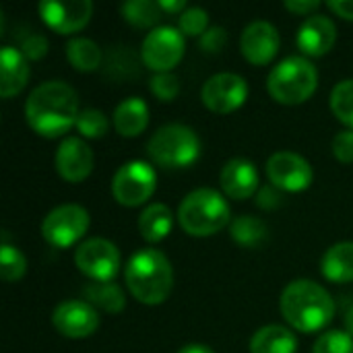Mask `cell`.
Returning <instances> with one entry per match:
<instances>
[{
  "mask_svg": "<svg viewBox=\"0 0 353 353\" xmlns=\"http://www.w3.org/2000/svg\"><path fill=\"white\" fill-rule=\"evenodd\" d=\"M298 339L283 325L261 327L250 339V353H296Z\"/></svg>",
  "mask_w": 353,
  "mask_h": 353,
  "instance_id": "obj_21",
  "label": "cell"
},
{
  "mask_svg": "<svg viewBox=\"0 0 353 353\" xmlns=\"http://www.w3.org/2000/svg\"><path fill=\"white\" fill-rule=\"evenodd\" d=\"M329 103L333 114L353 128V79H343L333 87Z\"/></svg>",
  "mask_w": 353,
  "mask_h": 353,
  "instance_id": "obj_29",
  "label": "cell"
},
{
  "mask_svg": "<svg viewBox=\"0 0 353 353\" xmlns=\"http://www.w3.org/2000/svg\"><path fill=\"white\" fill-rule=\"evenodd\" d=\"M256 205L263 209H275L281 205V194L277 192V186H265L256 194Z\"/></svg>",
  "mask_w": 353,
  "mask_h": 353,
  "instance_id": "obj_37",
  "label": "cell"
},
{
  "mask_svg": "<svg viewBox=\"0 0 353 353\" xmlns=\"http://www.w3.org/2000/svg\"><path fill=\"white\" fill-rule=\"evenodd\" d=\"M27 271V259L25 254L8 244V236L4 234V242H2V250H0V275L6 283H14L19 281Z\"/></svg>",
  "mask_w": 353,
  "mask_h": 353,
  "instance_id": "obj_28",
  "label": "cell"
},
{
  "mask_svg": "<svg viewBox=\"0 0 353 353\" xmlns=\"http://www.w3.org/2000/svg\"><path fill=\"white\" fill-rule=\"evenodd\" d=\"M201 97L211 112L230 114L246 101L248 83L238 72H217L205 81Z\"/></svg>",
  "mask_w": 353,
  "mask_h": 353,
  "instance_id": "obj_11",
  "label": "cell"
},
{
  "mask_svg": "<svg viewBox=\"0 0 353 353\" xmlns=\"http://www.w3.org/2000/svg\"><path fill=\"white\" fill-rule=\"evenodd\" d=\"M153 95L161 101H172L180 93V79L174 72H155L149 81Z\"/></svg>",
  "mask_w": 353,
  "mask_h": 353,
  "instance_id": "obj_33",
  "label": "cell"
},
{
  "mask_svg": "<svg viewBox=\"0 0 353 353\" xmlns=\"http://www.w3.org/2000/svg\"><path fill=\"white\" fill-rule=\"evenodd\" d=\"M319 85V70L306 56L283 58L267 79V89L271 97L285 105L304 103Z\"/></svg>",
  "mask_w": 353,
  "mask_h": 353,
  "instance_id": "obj_5",
  "label": "cell"
},
{
  "mask_svg": "<svg viewBox=\"0 0 353 353\" xmlns=\"http://www.w3.org/2000/svg\"><path fill=\"white\" fill-rule=\"evenodd\" d=\"M147 153L161 168H188L201 155V139L186 124H163L149 137Z\"/></svg>",
  "mask_w": 353,
  "mask_h": 353,
  "instance_id": "obj_6",
  "label": "cell"
},
{
  "mask_svg": "<svg viewBox=\"0 0 353 353\" xmlns=\"http://www.w3.org/2000/svg\"><path fill=\"white\" fill-rule=\"evenodd\" d=\"M267 176L273 186L288 192H300L312 184L314 172L302 155L294 151H277L267 161Z\"/></svg>",
  "mask_w": 353,
  "mask_h": 353,
  "instance_id": "obj_12",
  "label": "cell"
},
{
  "mask_svg": "<svg viewBox=\"0 0 353 353\" xmlns=\"http://www.w3.org/2000/svg\"><path fill=\"white\" fill-rule=\"evenodd\" d=\"M74 265L91 281H112L120 269L118 246L105 238L83 240L74 250Z\"/></svg>",
  "mask_w": 353,
  "mask_h": 353,
  "instance_id": "obj_10",
  "label": "cell"
},
{
  "mask_svg": "<svg viewBox=\"0 0 353 353\" xmlns=\"http://www.w3.org/2000/svg\"><path fill=\"white\" fill-rule=\"evenodd\" d=\"M279 41L281 37H279L277 27L265 19H259L244 27L242 37H240V50L248 62L261 66V64L271 62L277 56Z\"/></svg>",
  "mask_w": 353,
  "mask_h": 353,
  "instance_id": "obj_15",
  "label": "cell"
},
{
  "mask_svg": "<svg viewBox=\"0 0 353 353\" xmlns=\"http://www.w3.org/2000/svg\"><path fill=\"white\" fill-rule=\"evenodd\" d=\"M52 325L68 339H83L97 331L99 312L85 300H64L52 312Z\"/></svg>",
  "mask_w": 353,
  "mask_h": 353,
  "instance_id": "obj_13",
  "label": "cell"
},
{
  "mask_svg": "<svg viewBox=\"0 0 353 353\" xmlns=\"http://www.w3.org/2000/svg\"><path fill=\"white\" fill-rule=\"evenodd\" d=\"M77 130L81 132V137L85 139H99L108 132L110 128V122L105 118V114L101 110H95V108H85L79 112V118H77Z\"/></svg>",
  "mask_w": 353,
  "mask_h": 353,
  "instance_id": "obj_30",
  "label": "cell"
},
{
  "mask_svg": "<svg viewBox=\"0 0 353 353\" xmlns=\"http://www.w3.org/2000/svg\"><path fill=\"white\" fill-rule=\"evenodd\" d=\"M178 29L184 35L190 37H201L209 29V14L201 6H188L180 17H178Z\"/></svg>",
  "mask_w": 353,
  "mask_h": 353,
  "instance_id": "obj_31",
  "label": "cell"
},
{
  "mask_svg": "<svg viewBox=\"0 0 353 353\" xmlns=\"http://www.w3.org/2000/svg\"><path fill=\"white\" fill-rule=\"evenodd\" d=\"M48 50H50L48 37L41 35V33H31L21 43V52L25 54L27 60H39V58H43L48 54Z\"/></svg>",
  "mask_w": 353,
  "mask_h": 353,
  "instance_id": "obj_35",
  "label": "cell"
},
{
  "mask_svg": "<svg viewBox=\"0 0 353 353\" xmlns=\"http://www.w3.org/2000/svg\"><path fill=\"white\" fill-rule=\"evenodd\" d=\"M321 6L319 0H285V8L292 10V12H298V14H314V10Z\"/></svg>",
  "mask_w": 353,
  "mask_h": 353,
  "instance_id": "obj_38",
  "label": "cell"
},
{
  "mask_svg": "<svg viewBox=\"0 0 353 353\" xmlns=\"http://www.w3.org/2000/svg\"><path fill=\"white\" fill-rule=\"evenodd\" d=\"M56 170L66 182H83L93 170V151L81 137H66L56 149Z\"/></svg>",
  "mask_w": 353,
  "mask_h": 353,
  "instance_id": "obj_16",
  "label": "cell"
},
{
  "mask_svg": "<svg viewBox=\"0 0 353 353\" xmlns=\"http://www.w3.org/2000/svg\"><path fill=\"white\" fill-rule=\"evenodd\" d=\"M159 6L163 12H170V14H182L188 6H186V0H159Z\"/></svg>",
  "mask_w": 353,
  "mask_h": 353,
  "instance_id": "obj_40",
  "label": "cell"
},
{
  "mask_svg": "<svg viewBox=\"0 0 353 353\" xmlns=\"http://www.w3.org/2000/svg\"><path fill=\"white\" fill-rule=\"evenodd\" d=\"M312 353H353V337L345 331H327L316 339Z\"/></svg>",
  "mask_w": 353,
  "mask_h": 353,
  "instance_id": "obj_32",
  "label": "cell"
},
{
  "mask_svg": "<svg viewBox=\"0 0 353 353\" xmlns=\"http://www.w3.org/2000/svg\"><path fill=\"white\" fill-rule=\"evenodd\" d=\"M184 33L172 25H159L151 29L141 46L143 64L155 72H172V68L184 56Z\"/></svg>",
  "mask_w": 353,
  "mask_h": 353,
  "instance_id": "obj_8",
  "label": "cell"
},
{
  "mask_svg": "<svg viewBox=\"0 0 353 353\" xmlns=\"http://www.w3.org/2000/svg\"><path fill=\"white\" fill-rule=\"evenodd\" d=\"M321 271L335 283L353 281V242L333 244L321 261Z\"/></svg>",
  "mask_w": 353,
  "mask_h": 353,
  "instance_id": "obj_22",
  "label": "cell"
},
{
  "mask_svg": "<svg viewBox=\"0 0 353 353\" xmlns=\"http://www.w3.org/2000/svg\"><path fill=\"white\" fill-rule=\"evenodd\" d=\"M345 316H343V323H345V333H350L353 337V302L347 304V308H345V312H343Z\"/></svg>",
  "mask_w": 353,
  "mask_h": 353,
  "instance_id": "obj_42",
  "label": "cell"
},
{
  "mask_svg": "<svg viewBox=\"0 0 353 353\" xmlns=\"http://www.w3.org/2000/svg\"><path fill=\"white\" fill-rule=\"evenodd\" d=\"M178 221L186 234L205 238L230 225L232 211L225 196L215 188H196L182 199L178 207Z\"/></svg>",
  "mask_w": 353,
  "mask_h": 353,
  "instance_id": "obj_4",
  "label": "cell"
},
{
  "mask_svg": "<svg viewBox=\"0 0 353 353\" xmlns=\"http://www.w3.org/2000/svg\"><path fill=\"white\" fill-rule=\"evenodd\" d=\"M112 120L122 137H139L149 124V105L139 95L126 97L114 108Z\"/></svg>",
  "mask_w": 353,
  "mask_h": 353,
  "instance_id": "obj_20",
  "label": "cell"
},
{
  "mask_svg": "<svg viewBox=\"0 0 353 353\" xmlns=\"http://www.w3.org/2000/svg\"><path fill=\"white\" fill-rule=\"evenodd\" d=\"M331 149H333V155H335L339 161H343V163H353V128L339 130V132L333 137Z\"/></svg>",
  "mask_w": 353,
  "mask_h": 353,
  "instance_id": "obj_34",
  "label": "cell"
},
{
  "mask_svg": "<svg viewBox=\"0 0 353 353\" xmlns=\"http://www.w3.org/2000/svg\"><path fill=\"white\" fill-rule=\"evenodd\" d=\"M29 81V60L12 46H4L0 52V95L4 99L17 95Z\"/></svg>",
  "mask_w": 353,
  "mask_h": 353,
  "instance_id": "obj_19",
  "label": "cell"
},
{
  "mask_svg": "<svg viewBox=\"0 0 353 353\" xmlns=\"http://www.w3.org/2000/svg\"><path fill=\"white\" fill-rule=\"evenodd\" d=\"M225 41H228V33H225V29L219 27V25L209 27V29L199 37V43H201V48H203L207 54H217V52H221L223 46H225Z\"/></svg>",
  "mask_w": 353,
  "mask_h": 353,
  "instance_id": "obj_36",
  "label": "cell"
},
{
  "mask_svg": "<svg viewBox=\"0 0 353 353\" xmlns=\"http://www.w3.org/2000/svg\"><path fill=\"white\" fill-rule=\"evenodd\" d=\"M155 186H157V174L143 159H132L122 163L112 178V194L124 207L143 205L155 192Z\"/></svg>",
  "mask_w": 353,
  "mask_h": 353,
  "instance_id": "obj_7",
  "label": "cell"
},
{
  "mask_svg": "<svg viewBox=\"0 0 353 353\" xmlns=\"http://www.w3.org/2000/svg\"><path fill=\"white\" fill-rule=\"evenodd\" d=\"M232 238L246 248H261L269 238V228L263 219L252 215H238L230 223Z\"/></svg>",
  "mask_w": 353,
  "mask_h": 353,
  "instance_id": "obj_25",
  "label": "cell"
},
{
  "mask_svg": "<svg viewBox=\"0 0 353 353\" xmlns=\"http://www.w3.org/2000/svg\"><path fill=\"white\" fill-rule=\"evenodd\" d=\"M124 281L132 298L155 306L168 300L174 285V271L170 259L155 248L137 250L124 269Z\"/></svg>",
  "mask_w": 353,
  "mask_h": 353,
  "instance_id": "obj_3",
  "label": "cell"
},
{
  "mask_svg": "<svg viewBox=\"0 0 353 353\" xmlns=\"http://www.w3.org/2000/svg\"><path fill=\"white\" fill-rule=\"evenodd\" d=\"M163 10L155 0H126L122 4V17L134 27H151L161 19Z\"/></svg>",
  "mask_w": 353,
  "mask_h": 353,
  "instance_id": "obj_27",
  "label": "cell"
},
{
  "mask_svg": "<svg viewBox=\"0 0 353 353\" xmlns=\"http://www.w3.org/2000/svg\"><path fill=\"white\" fill-rule=\"evenodd\" d=\"M37 8L43 23L58 33H74L83 29L93 14L91 0H43Z\"/></svg>",
  "mask_w": 353,
  "mask_h": 353,
  "instance_id": "obj_14",
  "label": "cell"
},
{
  "mask_svg": "<svg viewBox=\"0 0 353 353\" xmlns=\"http://www.w3.org/2000/svg\"><path fill=\"white\" fill-rule=\"evenodd\" d=\"M219 184L225 192V196L244 201L252 196L259 188V170L250 159L234 157L225 161L219 174Z\"/></svg>",
  "mask_w": 353,
  "mask_h": 353,
  "instance_id": "obj_18",
  "label": "cell"
},
{
  "mask_svg": "<svg viewBox=\"0 0 353 353\" xmlns=\"http://www.w3.org/2000/svg\"><path fill=\"white\" fill-rule=\"evenodd\" d=\"M85 302L110 314H118L126 308V294L114 281H89L83 288Z\"/></svg>",
  "mask_w": 353,
  "mask_h": 353,
  "instance_id": "obj_24",
  "label": "cell"
},
{
  "mask_svg": "<svg viewBox=\"0 0 353 353\" xmlns=\"http://www.w3.org/2000/svg\"><path fill=\"white\" fill-rule=\"evenodd\" d=\"M66 58L68 62L81 70V72H91L101 66L103 54L99 46L89 39V37H72L66 41Z\"/></svg>",
  "mask_w": 353,
  "mask_h": 353,
  "instance_id": "obj_26",
  "label": "cell"
},
{
  "mask_svg": "<svg viewBox=\"0 0 353 353\" xmlns=\"http://www.w3.org/2000/svg\"><path fill=\"white\" fill-rule=\"evenodd\" d=\"M89 230V213L85 207L66 203L52 209L41 221V236L56 248H68L77 244Z\"/></svg>",
  "mask_w": 353,
  "mask_h": 353,
  "instance_id": "obj_9",
  "label": "cell"
},
{
  "mask_svg": "<svg viewBox=\"0 0 353 353\" xmlns=\"http://www.w3.org/2000/svg\"><path fill=\"white\" fill-rule=\"evenodd\" d=\"M174 228V215L168 205L151 203L139 215V232L147 242H161Z\"/></svg>",
  "mask_w": 353,
  "mask_h": 353,
  "instance_id": "obj_23",
  "label": "cell"
},
{
  "mask_svg": "<svg viewBox=\"0 0 353 353\" xmlns=\"http://www.w3.org/2000/svg\"><path fill=\"white\" fill-rule=\"evenodd\" d=\"M327 6H329L335 14H339L341 19H350V21H353V0H329Z\"/></svg>",
  "mask_w": 353,
  "mask_h": 353,
  "instance_id": "obj_39",
  "label": "cell"
},
{
  "mask_svg": "<svg viewBox=\"0 0 353 353\" xmlns=\"http://www.w3.org/2000/svg\"><path fill=\"white\" fill-rule=\"evenodd\" d=\"M279 308L290 327L302 333L323 331L335 314V302L331 294L312 279L290 281L281 292Z\"/></svg>",
  "mask_w": 353,
  "mask_h": 353,
  "instance_id": "obj_2",
  "label": "cell"
},
{
  "mask_svg": "<svg viewBox=\"0 0 353 353\" xmlns=\"http://www.w3.org/2000/svg\"><path fill=\"white\" fill-rule=\"evenodd\" d=\"M335 37H337L335 23L327 14L314 12L302 21L296 35V43L306 56H325L333 48Z\"/></svg>",
  "mask_w": 353,
  "mask_h": 353,
  "instance_id": "obj_17",
  "label": "cell"
},
{
  "mask_svg": "<svg viewBox=\"0 0 353 353\" xmlns=\"http://www.w3.org/2000/svg\"><path fill=\"white\" fill-rule=\"evenodd\" d=\"M79 95L64 81L39 83L25 101V120L41 137L68 132L79 118Z\"/></svg>",
  "mask_w": 353,
  "mask_h": 353,
  "instance_id": "obj_1",
  "label": "cell"
},
{
  "mask_svg": "<svg viewBox=\"0 0 353 353\" xmlns=\"http://www.w3.org/2000/svg\"><path fill=\"white\" fill-rule=\"evenodd\" d=\"M176 353H215L209 345H205V343H188V345H184L182 350H178Z\"/></svg>",
  "mask_w": 353,
  "mask_h": 353,
  "instance_id": "obj_41",
  "label": "cell"
}]
</instances>
